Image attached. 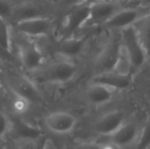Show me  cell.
<instances>
[{"label":"cell","mask_w":150,"mask_h":149,"mask_svg":"<svg viewBox=\"0 0 150 149\" xmlns=\"http://www.w3.org/2000/svg\"><path fill=\"white\" fill-rule=\"evenodd\" d=\"M72 149H101V144L95 142H80L76 144Z\"/></svg>","instance_id":"24"},{"label":"cell","mask_w":150,"mask_h":149,"mask_svg":"<svg viewBox=\"0 0 150 149\" xmlns=\"http://www.w3.org/2000/svg\"><path fill=\"white\" fill-rule=\"evenodd\" d=\"M76 72L77 68L73 62L62 61L43 69L36 79L42 83H66L75 77Z\"/></svg>","instance_id":"2"},{"label":"cell","mask_w":150,"mask_h":149,"mask_svg":"<svg viewBox=\"0 0 150 149\" xmlns=\"http://www.w3.org/2000/svg\"><path fill=\"white\" fill-rule=\"evenodd\" d=\"M134 69L133 68V63L131 60V56L125 47V45L121 42L119 46L118 49V54L116 60L114 61V64L111 69V71L123 76H130V74L132 70Z\"/></svg>","instance_id":"16"},{"label":"cell","mask_w":150,"mask_h":149,"mask_svg":"<svg viewBox=\"0 0 150 149\" xmlns=\"http://www.w3.org/2000/svg\"><path fill=\"white\" fill-rule=\"evenodd\" d=\"M81 2H89V3H91V2H93V1H97V0H80ZM119 1V0H118Z\"/></svg>","instance_id":"28"},{"label":"cell","mask_w":150,"mask_h":149,"mask_svg":"<svg viewBox=\"0 0 150 149\" xmlns=\"http://www.w3.org/2000/svg\"><path fill=\"white\" fill-rule=\"evenodd\" d=\"M4 149H20L18 143L11 138H7L4 141Z\"/></svg>","instance_id":"25"},{"label":"cell","mask_w":150,"mask_h":149,"mask_svg":"<svg viewBox=\"0 0 150 149\" xmlns=\"http://www.w3.org/2000/svg\"><path fill=\"white\" fill-rule=\"evenodd\" d=\"M11 131V117L0 110V142H4Z\"/></svg>","instance_id":"21"},{"label":"cell","mask_w":150,"mask_h":149,"mask_svg":"<svg viewBox=\"0 0 150 149\" xmlns=\"http://www.w3.org/2000/svg\"><path fill=\"white\" fill-rule=\"evenodd\" d=\"M134 27L144 47L148 57L150 56V10L139 18L134 25Z\"/></svg>","instance_id":"17"},{"label":"cell","mask_w":150,"mask_h":149,"mask_svg":"<svg viewBox=\"0 0 150 149\" xmlns=\"http://www.w3.org/2000/svg\"><path fill=\"white\" fill-rule=\"evenodd\" d=\"M92 83H101L107 87L113 89L114 90H125L130 86V76H123L118 75L111 70L104 71L95 76L92 79Z\"/></svg>","instance_id":"11"},{"label":"cell","mask_w":150,"mask_h":149,"mask_svg":"<svg viewBox=\"0 0 150 149\" xmlns=\"http://www.w3.org/2000/svg\"><path fill=\"white\" fill-rule=\"evenodd\" d=\"M12 91L28 100L31 104H40L42 97L33 82L25 77H19L12 86Z\"/></svg>","instance_id":"12"},{"label":"cell","mask_w":150,"mask_h":149,"mask_svg":"<svg viewBox=\"0 0 150 149\" xmlns=\"http://www.w3.org/2000/svg\"><path fill=\"white\" fill-rule=\"evenodd\" d=\"M14 12V8L9 0H0V18L8 19Z\"/></svg>","instance_id":"23"},{"label":"cell","mask_w":150,"mask_h":149,"mask_svg":"<svg viewBox=\"0 0 150 149\" xmlns=\"http://www.w3.org/2000/svg\"><path fill=\"white\" fill-rule=\"evenodd\" d=\"M30 105H32V104L28 100H26L25 97H23L20 95L12 91L11 107H12V111H13L14 115L20 116L23 113H25L28 111Z\"/></svg>","instance_id":"19"},{"label":"cell","mask_w":150,"mask_h":149,"mask_svg":"<svg viewBox=\"0 0 150 149\" xmlns=\"http://www.w3.org/2000/svg\"><path fill=\"white\" fill-rule=\"evenodd\" d=\"M121 9L118 0H97L90 3V18L86 25H105Z\"/></svg>","instance_id":"5"},{"label":"cell","mask_w":150,"mask_h":149,"mask_svg":"<svg viewBox=\"0 0 150 149\" xmlns=\"http://www.w3.org/2000/svg\"><path fill=\"white\" fill-rule=\"evenodd\" d=\"M77 125L75 115L66 111L51 112L43 119V128L54 136L70 134Z\"/></svg>","instance_id":"1"},{"label":"cell","mask_w":150,"mask_h":149,"mask_svg":"<svg viewBox=\"0 0 150 149\" xmlns=\"http://www.w3.org/2000/svg\"><path fill=\"white\" fill-rule=\"evenodd\" d=\"M43 131L37 126L25 120L20 116H11V131L8 138L17 141H36L44 137Z\"/></svg>","instance_id":"7"},{"label":"cell","mask_w":150,"mask_h":149,"mask_svg":"<svg viewBox=\"0 0 150 149\" xmlns=\"http://www.w3.org/2000/svg\"><path fill=\"white\" fill-rule=\"evenodd\" d=\"M11 34L6 19L0 18V47L6 52L11 51Z\"/></svg>","instance_id":"20"},{"label":"cell","mask_w":150,"mask_h":149,"mask_svg":"<svg viewBox=\"0 0 150 149\" xmlns=\"http://www.w3.org/2000/svg\"><path fill=\"white\" fill-rule=\"evenodd\" d=\"M20 60L26 70L33 71L41 66L44 61L43 53L35 42L28 41L20 47Z\"/></svg>","instance_id":"9"},{"label":"cell","mask_w":150,"mask_h":149,"mask_svg":"<svg viewBox=\"0 0 150 149\" xmlns=\"http://www.w3.org/2000/svg\"><path fill=\"white\" fill-rule=\"evenodd\" d=\"M125 123L124 113L119 111L109 112L101 117L94 126L97 133L104 136H111Z\"/></svg>","instance_id":"10"},{"label":"cell","mask_w":150,"mask_h":149,"mask_svg":"<svg viewBox=\"0 0 150 149\" xmlns=\"http://www.w3.org/2000/svg\"><path fill=\"white\" fill-rule=\"evenodd\" d=\"M120 40H121L120 37L114 39L112 42H110L108 44L107 47L104 51V54L101 56L100 61H99V66L103 69L102 72L109 71L112 69V68L114 64V61L116 60V57H117L118 49H119V46L120 44Z\"/></svg>","instance_id":"18"},{"label":"cell","mask_w":150,"mask_h":149,"mask_svg":"<svg viewBox=\"0 0 150 149\" xmlns=\"http://www.w3.org/2000/svg\"><path fill=\"white\" fill-rule=\"evenodd\" d=\"M101 149H122L120 146H118L116 143L112 142V141L110 142L101 144Z\"/></svg>","instance_id":"26"},{"label":"cell","mask_w":150,"mask_h":149,"mask_svg":"<svg viewBox=\"0 0 150 149\" xmlns=\"http://www.w3.org/2000/svg\"><path fill=\"white\" fill-rule=\"evenodd\" d=\"M149 10L150 7L146 6L121 8L104 25L110 29L122 30L126 27L133 25Z\"/></svg>","instance_id":"6"},{"label":"cell","mask_w":150,"mask_h":149,"mask_svg":"<svg viewBox=\"0 0 150 149\" xmlns=\"http://www.w3.org/2000/svg\"><path fill=\"white\" fill-rule=\"evenodd\" d=\"M85 41L86 39L84 37L76 38L71 36L63 38L57 46V52L65 57H76L83 51Z\"/></svg>","instance_id":"15"},{"label":"cell","mask_w":150,"mask_h":149,"mask_svg":"<svg viewBox=\"0 0 150 149\" xmlns=\"http://www.w3.org/2000/svg\"><path fill=\"white\" fill-rule=\"evenodd\" d=\"M52 22L45 17H30L17 22V30L29 37H42L47 35L51 29Z\"/></svg>","instance_id":"8"},{"label":"cell","mask_w":150,"mask_h":149,"mask_svg":"<svg viewBox=\"0 0 150 149\" xmlns=\"http://www.w3.org/2000/svg\"><path fill=\"white\" fill-rule=\"evenodd\" d=\"M2 92H3V90H2V85H1V83H0V97L2 96Z\"/></svg>","instance_id":"29"},{"label":"cell","mask_w":150,"mask_h":149,"mask_svg":"<svg viewBox=\"0 0 150 149\" xmlns=\"http://www.w3.org/2000/svg\"><path fill=\"white\" fill-rule=\"evenodd\" d=\"M114 91L113 89L104 84L91 83L86 91L87 99L94 105H102L109 103L112 99Z\"/></svg>","instance_id":"13"},{"label":"cell","mask_w":150,"mask_h":149,"mask_svg":"<svg viewBox=\"0 0 150 149\" xmlns=\"http://www.w3.org/2000/svg\"><path fill=\"white\" fill-rule=\"evenodd\" d=\"M111 141L121 148L130 146L138 137V128L134 124L124 123L111 135Z\"/></svg>","instance_id":"14"},{"label":"cell","mask_w":150,"mask_h":149,"mask_svg":"<svg viewBox=\"0 0 150 149\" xmlns=\"http://www.w3.org/2000/svg\"><path fill=\"white\" fill-rule=\"evenodd\" d=\"M90 18V3L80 2L75 5L63 18L60 32L63 38L73 36L75 32L84 26ZM62 38V39H63Z\"/></svg>","instance_id":"3"},{"label":"cell","mask_w":150,"mask_h":149,"mask_svg":"<svg viewBox=\"0 0 150 149\" xmlns=\"http://www.w3.org/2000/svg\"><path fill=\"white\" fill-rule=\"evenodd\" d=\"M140 4L142 6H146V7H150V0H139Z\"/></svg>","instance_id":"27"},{"label":"cell","mask_w":150,"mask_h":149,"mask_svg":"<svg viewBox=\"0 0 150 149\" xmlns=\"http://www.w3.org/2000/svg\"><path fill=\"white\" fill-rule=\"evenodd\" d=\"M120 38L121 42L125 45L131 56L134 69L142 67L146 62L148 55L134 25L122 29Z\"/></svg>","instance_id":"4"},{"label":"cell","mask_w":150,"mask_h":149,"mask_svg":"<svg viewBox=\"0 0 150 149\" xmlns=\"http://www.w3.org/2000/svg\"><path fill=\"white\" fill-rule=\"evenodd\" d=\"M150 147V124L142 130L134 149H149Z\"/></svg>","instance_id":"22"}]
</instances>
